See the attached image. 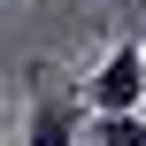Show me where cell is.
Here are the masks:
<instances>
[{"label":"cell","mask_w":146,"mask_h":146,"mask_svg":"<svg viewBox=\"0 0 146 146\" xmlns=\"http://www.w3.org/2000/svg\"><path fill=\"white\" fill-rule=\"evenodd\" d=\"M139 46H146V38H139Z\"/></svg>","instance_id":"277c9868"},{"label":"cell","mask_w":146,"mask_h":146,"mask_svg":"<svg viewBox=\"0 0 146 146\" xmlns=\"http://www.w3.org/2000/svg\"><path fill=\"white\" fill-rule=\"evenodd\" d=\"M85 131H92L85 77H62L54 62H31V115H23V146H77Z\"/></svg>","instance_id":"6da1fadb"},{"label":"cell","mask_w":146,"mask_h":146,"mask_svg":"<svg viewBox=\"0 0 146 146\" xmlns=\"http://www.w3.org/2000/svg\"><path fill=\"white\" fill-rule=\"evenodd\" d=\"M92 146H146V115H92Z\"/></svg>","instance_id":"3957f363"},{"label":"cell","mask_w":146,"mask_h":146,"mask_svg":"<svg viewBox=\"0 0 146 146\" xmlns=\"http://www.w3.org/2000/svg\"><path fill=\"white\" fill-rule=\"evenodd\" d=\"M85 100H92V115H139V100H146V46L139 38H115L100 54V69L85 77Z\"/></svg>","instance_id":"7a4b0ae2"}]
</instances>
